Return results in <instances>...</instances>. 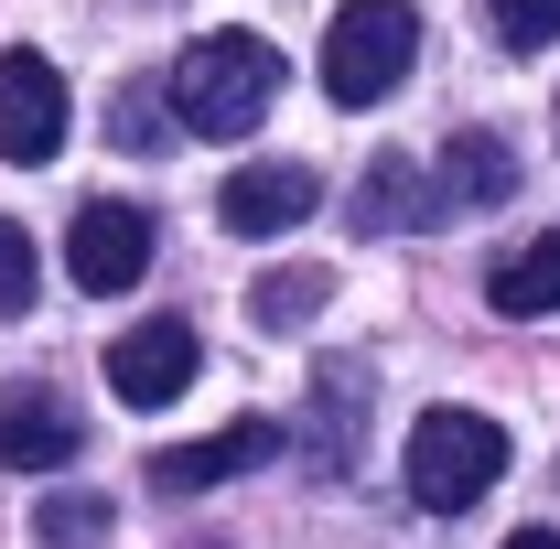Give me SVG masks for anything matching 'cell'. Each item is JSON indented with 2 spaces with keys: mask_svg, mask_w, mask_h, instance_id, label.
<instances>
[{
  "mask_svg": "<svg viewBox=\"0 0 560 549\" xmlns=\"http://www.w3.org/2000/svg\"><path fill=\"white\" fill-rule=\"evenodd\" d=\"M495 44L506 55H539V44H560V0H486Z\"/></svg>",
  "mask_w": 560,
  "mask_h": 549,
  "instance_id": "2e32d148",
  "label": "cell"
},
{
  "mask_svg": "<svg viewBox=\"0 0 560 549\" xmlns=\"http://www.w3.org/2000/svg\"><path fill=\"white\" fill-rule=\"evenodd\" d=\"M431 215H453L442 173H420L410 151L366 162V184H355V237H388V226H431Z\"/></svg>",
  "mask_w": 560,
  "mask_h": 549,
  "instance_id": "30bf717a",
  "label": "cell"
},
{
  "mask_svg": "<svg viewBox=\"0 0 560 549\" xmlns=\"http://www.w3.org/2000/svg\"><path fill=\"white\" fill-rule=\"evenodd\" d=\"M151 248H162L151 206L97 195V206L66 226V280H75V291H140V280H151Z\"/></svg>",
  "mask_w": 560,
  "mask_h": 549,
  "instance_id": "5b68a950",
  "label": "cell"
},
{
  "mask_svg": "<svg viewBox=\"0 0 560 549\" xmlns=\"http://www.w3.org/2000/svg\"><path fill=\"white\" fill-rule=\"evenodd\" d=\"M399 475H410V506H420V517H464V506L506 475V431H495L486 410H464V399H442V410L410 420Z\"/></svg>",
  "mask_w": 560,
  "mask_h": 549,
  "instance_id": "7a4b0ae2",
  "label": "cell"
},
{
  "mask_svg": "<svg viewBox=\"0 0 560 549\" xmlns=\"http://www.w3.org/2000/svg\"><path fill=\"white\" fill-rule=\"evenodd\" d=\"M486 302L506 313V324H539V313H560V226H539L528 248H506L486 270Z\"/></svg>",
  "mask_w": 560,
  "mask_h": 549,
  "instance_id": "8fae6325",
  "label": "cell"
},
{
  "mask_svg": "<svg viewBox=\"0 0 560 549\" xmlns=\"http://www.w3.org/2000/svg\"><path fill=\"white\" fill-rule=\"evenodd\" d=\"M270 97H280V44L270 33H206V44L173 55V119H184L195 140L259 130Z\"/></svg>",
  "mask_w": 560,
  "mask_h": 549,
  "instance_id": "6da1fadb",
  "label": "cell"
},
{
  "mask_svg": "<svg viewBox=\"0 0 560 549\" xmlns=\"http://www.w3.org/2000/svg\"><path fill=\"white\" fill-rule=\"evenodd\" d=\"M195 366H206V344L184 313H151L130 335H108V388L130 399V410H162V399H184L195 388Z\"/></svg>",
  "mask_w": 560,
  "mask_h": 549,
  "instance_id": "8992f818",
  "label": "cell"
},
{
  "mask_svg": "<svg viewBox=\"0 0 560 549\" xmlns=\"http://www.w3.org/2000/svg\"><path fill=\"white\" fill-rule=\"evenodd\" d=\"M33 313V237L0 215V324H22Z\"/></svg>",
  "mask_w": 560,
  "mask_h": 549,
  "instance_id": "e0dca14e",
  "label": "cell"
},
{
  "mask_svg": "<svg viewBox=\"0 0 560 549\" xmlns=\"http://www.w3.org/2000/svg\"><path fill=\"white\" fill-rule=\"evenodd\" d=\"M313 206H324V173L313 162H237L226 195H215V226L226 237H280V226H302Z\"/></svg>",
  "mask_w": 560,
  "mask_h": 549,
  "instance_id": "ba28073f",
  "label": "cell"
},
{
  "mask_svg": "<svg viewBox=\"0 0 560 549\" xmlns=\"http://www.w3.org/2000/svg\"><path fill=\"white\" fill-rule=\"evenodd\" d=\"M108 528H119V506H108V495H86V484L33 506V549H97Z\"/></svg>",
  "mask_w": 560,
  "mask_h": 549,
  "instance_id": "5bb4252c",
  "label": "cell"
},
{
  "mask_svg": "<svg viewBox=\"0 0 560 549\" xmlns=\"http://www.w3.org/2000/svg\"><path fill=\"white\" fill-rule=\"evenodd\" d=\"M550 130H560V119H550Z\"/></svg>",
  "mask_w": 560,
  "mask_h": 549,
  "instance_id": "ffe728a7",
  "label": "cell"
},
{
  "mask_svg": "<svg viewBox=\"0 0 560 549\" xmlns=\"http://www.w3.org/2000/svg\"><path fill=\"white\" fill-rule=\"evenodd\" d=\"M506 549H560V528H517V539H506Z\"/></svg>",
  "mask_w": 560,
  "mask_h": 549,
  "instance_id": "d6986e66",
  "label": "cell"
},
{
  "mask_svg": "<svg viewBox=\"0 0 560 549\" xmlns=\"http://www.w3.org/2000/svg\"><path fill=\"white\" fill-rule=\"evenodd\" d=\"M420 55V11L410 0H346L324 22V97L335 108H377Z\"/></svg>",
  "mask_w": 560,
  "mask_h": 549,
  "instance_id": "3957f363",
  "label": "cell"
},
{
  "mask_svg": "<svg viewBox=\"0 0 560 549\" xmlns=\"http://www.w3.org/2000/svg\"><path fill=\"white\" fill-rule=\"evenodd\" d=\"M75 130V97H66V75H55V55H33V44H11L0 55V162H55Z\"/></svg>",
  "mask_w": 560,
  "mask_h": 549,
  "instance_id": "277c9868",
  "label": "cell"
},
{
  "mask_svg": "<svg viewBox=\"0 0 560 549\" xmlns=\"http://www.w3.org/2000/svg\"><path fill=\"white\" fill-rule=\"evenodd\" d=\"M173 130H184V119H173V108H151V86H130V97H119V151H162Z\"/></svg>",
  "mask_w": 560,
  "mask_h": 549,
  "instance_id": "ac0fdd59",
  "label": "cell"
},
{
  "mask_svg": "<svg viewBox=\"0 0 560 549\" xmlns=\"http://www.w3.org/2000/svg\"><path fill=\"white\" fill-rule=\"evenodd\" d=\"M270 453H280V420L237 410L226 431H206V442H173V453H151V495H206V484H226V475H259Z\"/></svg>",
  "mask_w": 560,
  "mask_h": 549,
  "instance_id": "9c48e42d",
  "label": "cell"
},
{
  "mask_svg": "<svg viewBox=\"0 0 560 549\" xmlns=\"http://www.w3.org/2000/svg\"><path fill=\"white\" fill-rule=\"evenodd\" d=\"M86 453V420H75L66 388H44V377H11L0 388V464L11 475H55Z\"/></svg>",
  "mask_w": 560,
  "mask_h": 549,
  "instance_id": "52a82bcc",
  "label": "cell"
},
{
  "mask_svg": "<svg viewBox=\"0 0 560 549\" xmlns=\"http://www.w3.org/2000/svg\"><path fill=\"white\" fill-rule=\"evenodd\" d=\"M442 195H453V206H506V195H517V151H506V130H453V151H442Z\"/></svg>",
  "mask_w": 560,
  "mask_h": 549,
  "instance_id": "4fadbf2b",
  "label": "cell"
},
{
  "mask_svg": "<svg viewBox=\"0 0 560 549\" xmlns=\"http://www.w3.org/2000/svg\"><path fill=\"white\" fill-rule=\"evenodd\" d=\"M355 399H366V366H355V355H324V366H313V464H324V475L355 464Z\"/></svg>",
  "mask_w": 560,
  "mask_h": 549,
  "instance_id": "7c38bea8",
  "label": "cell"
},
{
  "mask_svg": "<svg viewBox=\"0 0 560 549\" xmlns=\"http://www.w3.org/2000/svg\"><path fill=\"white\" fill-rule=\"evenodd\" d=\"M324 302H335V270H324V259H313V270H270V280H259V324H270V335L313 324Z\"/></svg>",
  "mask_w": 560,
  "mask_h": 549,
  "instance_id": "9a60e30c",
  "label": "cell"
}]
</instances>
